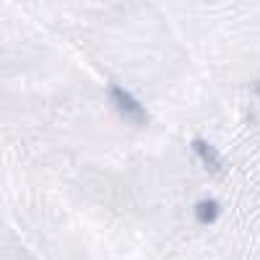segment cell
Segmentation results:
<instances>
[{
	"mask_svg": "<svg viewBox=\"0 0 260 260\" xmlns=\"http://www.w3.org/2000/svg\"><path fill=\"white\" fill-rule=\"evenodd\" d=\"M257 94H260V83H257Z\"/></svg>",
	"mask_w": 260,
	"mask_h": 260,
	"instance_id": "277c9868",
	"label": "cell"
},
{
	"mask_svg": "<svg viewBox=\"0 0 260 260\" xmlns=\"http://www.w3.org/2000/svg\"><path fill=\"white\" fill-rule=\"evenodd\" d=\"M195 219H198L201 224H213L216 219H219V203L216 201H201L198 206H195Z\"/></svg>",
	"mask_w": 260,
	"mask_h": 260,
	"instance_id": "3957f363",
	"label": "cell"
},
{
	"mask_svg": "<svg viewBox=\"0 0 260 260\" xmlns=\"http://www.w3.org/2000/svg\"><path fill=\"white\" fill-rule=\"evenodd\" d=\"M192 151L201 156V161L206 164V169L211 172V175H224V172H226V164H224L221 154L211 143H206L203 138H195L192 141Z\"/></svg>",
	"mask_w": 260,
	"mask_h": 260,
	"instance_id": "7a4b0ae2",
	"label": "cell"
},
{
	"mask_svg": "<svg viewBox=\"0 0 260 260\" xmlns=\"http://www.w3.org/2000/svg\"><path fill=\"white\" fill-rule=\"evenodd\" d=\"M107 94H110V102L115 104V110H117L122 117H127L130 122H146V120H148L143 104H141L133 94H127L125 89H120V86L112 83L110 89H107Z\"/></svg>",
	"mask_w": 260,
	"mask_h": 260,
	"instance_id": "6da1fadb",
	"label": "cell"
}]
</instances>
